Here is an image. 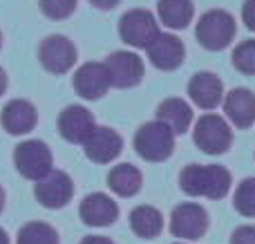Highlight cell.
<instances>
[{
    "label": "cell",
    "instance_id": "32",
    "mask_svg": "<svg viewBox=\"0 0 255 244\" xmlns=\"http://www.w3.org/2000/svg\"><path fill=\"white\" fill-rule=\"evenodd\" d=\"M0 244H9V238H7V233L0 229Z\"/></svg>",
    "mask_w": 255,
    "mask_h": 244
},
{
    "label": "cell",
    "instance_id": "24",
    "mask_svg": "<svg viewBox=\"0 0 255 244\" xmlns=\"http://www.w3.org/2000/svg\"><path fill=\"white\" fill-rule=\"evenodd\" d=\"M233 204L240 215L244 218H255V177H247L238 186L233 197Z\"/></svg>",
    "mask_w": 255,
    "mask_h": 244
},
{
    "label": "cell",
    "instance_id": "12",
    "mask_svg": "<svg viewBox=\"0 0 255 244\" xmlns=\"http://www.w3.org/2000/svg\"><path fill=\"white\" fill-rule=\"evenodd\" d=\"M83 146H85L88 159L97 161V164H110L124 150V139H121V134L117 130L108 128V125H97L92 137Z\"/></svg>",
    "mask_w": 255,
    "mask_h": 244
},
{
    "label": "cell",
    "instance_id": "7",
    "mask_svg": "<svg viewBox=\"0 0 255 244\" xmlns=\"http://www.w3.org/2000/svg\"><path fill=\"white\" fill-rule=\"evenodd\" d=\"M38 61L52 74H65L76 63V47L67 36L52 34L43 38L38 47Z\"/></svg>",
    "mask_w": 255,
    "mask_h": 244
},
{
    "label": "cell",
    "instance_id": "13",
    "mask_svg": "<svg viewBox=\"0 0 255 244\" xmlns=\"http://www.w3.org/2000/svg\"><path fill=\"white\" fill-rule=\"evenodd\" d=\"M74 90L88 101H97L110 88V76L103 63H83L74 72Z\"/></svg>",
    "mask_w": 255,
    "mask_h": 244
},
{
    "label": "cell",
    "instance_id": "31",
    "mask_svg": "<svg viewBox=\"0 0 255 244\" xmlns=\"http://www.w3.org/2000/svg\"><path fill=\"white\" fill-rule=\"evenodd\" d=\"M4 90H7V74H4V70L0 67V97H2Z\"/></svg>",
    "mask_w": 255,
    "mask_h": 244
},
{
    "label": "cell",
    "instance_id": "27",
    "mask_svg": "<svg viewBox=\"0 0 255 244\" xmlns=\"http://www.w3.org/2000/svg\"><path fill=\"white\" fill-rule=\"evenodd\" d=\"M231 244H255V227L251 224L238 227L231 236Z\"/></svg>",
    "mask_w": 255,
    "mask_h": 244
},
{
    "label": "cell",
    "instance_id": "18",
    "mask_svg": "<svg viewBox=\"0 0 255 244\" xmlns=\"http://www.w3.org/2000/svg\"><path fill=\"white\" fill-rule=\"evenodd\" d=\"M36 108L31 106L25 99H13L7 106L2 108V115H0V121H2V128L7 130L9 134H27L34 130L36 125Z\"/></svg>",
    "mask_w": 255,
    "mask_h": 244
},
{
    "label": "cell",
    "instance_id": "17",
    "mask_svg": "<svg viewBox=\"0 0 255 244\" xmlns=\"http://www.w3.org/2000/svg\"><path fill=\"white\" fill-rule=\"evenodd\" d=\"M224 112L235 128H249L255 121V94L247 88H235L224 97Z\"/></svg>",
    "mask_w": 255,
    "mask_h": 244
},
{
    "label": "cell",
    "instance_id": "35",
    "mask_svg": "<svg viewBox=\"0 0 255 244\" xmlns=\"http://www.w3.org/2000/svg\"><path fill=\"white\" fill-rule=\"evenodd\" d=\"M175 244H186V242H175Z\"/></svg>",
    "mask_w": 255,
    "mask_h": 244
},
{
    "label": "cell",
    "instance_id": "22",
    "mask_svg": "<svg viewBox=\"0 0 255 244\" xmlns=\"http://www.w3.org/2000/svg\"><path fill=\"white\" fill-rule=\"evenodd\" d=\"M130 227L134 231V236L143 238V240H152L161 233L163 229V218L154 206L141 204L136 209H132L130 213Z\"/></svg>",
    "mask_w": 255,
    "mask_h": 244
},
{
    "label": "cell",
    "instance_id": "3",
    "mask_svg": "<svg viewBox=\"0 0 255 244\" xmlns=\"http://www.w3.org/2000/svg\"><path fill=\"white\" fill-rule=\"evenodd\" d=\"M175 134L159 121L143 123L134 134V150L145 161H163L172 155Z\"/></svg>",
    "mask_w": 255,
    "mask_h": 244
},
{
    "label": "cell",
    "instance_id": "16",
    "mask_svg": "<svg viewBox=\"0 0 255 244\" xmlns=\"http://www.w3.org/2000/svg\"><path fill=\"white\" fill-rule=\"evenodd\" d=\"M188 94L195 106H199L202 110H213L224 101V83L213 72H199L190 79Z\"/></svg>",
    "mask_w": 255,
    "mask_h": 244
},
{
    "label": "cell",
    "instance_id": "28",
    "mask_svg": "<svg viewBox=\"0 0 255 244\" xmlns=\"http://www.w3.org/2000/svg\"><path fill=\"white\" fill-rule=\"evenodd\" d=\"M242 20L247 22V27L255 31V0H244L242 7Z\"/></svg>",
    "mask_w": 255,
    "mask_h": 244
},
{
    "label": "cell",
    "instance_id": "4",
    "mask_svg": "<svg viewBox=\"0 0 255 244\" xmlns=\"http://www.w3.org/2000/svg\"><path fill=\"white\" fill-rule=\"evenodd\" d=\"M13 166L27 179H43L47 173H52V150L45 141L38 139H27L18 143L13 150Z\"/></svg>",
    "mask_w": 255,
    "mask_h": 244
},
{
    "label": "cell",
    "instance_id": "21",
    "mask_svg": "<svg viewBox=\"0 0 255 244\" xmlns=\"http://www.w3.org/2000/svg\"><path fill=\"white\" fill-rule=\"evenodd\" d=\"M159 20L170 29H184L193 20V0H159L157 2Z\"/></svg>",
    "mask_w": 255,
    "mask_h": 244
},
{
    "label": "cell",
    "instance_id": "23",
    "mask_svg": "<svg viewBox=\"0 0 255 244\" xmlns=\"http://www.w3.org/2000/svg\"><path fill=\"white\" fill-rule=\"evenodd\" d=\"M16 244H58V233L45 222H27L18 231Z\"/></svg>",
    "mask_w": 255,
    "mask_h": 244
},
{
    "label": "cell",
    "instance_id": "34",
    "mask_svg": "<svg viewBox=\"0 0 255 244\" xmlns=\"http://www.w3.org/2000/svg\"><path fill=\"white\" fill-rule=\"evenodd\" d=\"M0 45H2V34H0Z\"/></svg>",
    "mask_w": 255,
    "mask_h": 244
},
{
    "label": "cell",
    "instance_id": "29",
    "mask_svg": "<svg viewBox=\"0 0 255 244\" xmlns=\"http://www.w3.org/2000/svg\"><path fill=\"white\" fill-rule=\"evenodd\" d=\"M81 244H115V242H112L110 238H103V236H88V238H83Z\"/></svg>",
    "mask_w": 255,
    "mask_h": 244
},
{
    "label": "cell",
    "instance_id": "30",
    "mask_svg": "<svg viewBox=\"0 0 255 244\" xmlns=\"http://www.w3.org/2000/svg\"><path fill=\"white\" fill-rule=\"evenodd\" d=\"M90 2H92L97 9H112L119 4V0H90Z\"/></svg>",
    "mask_w": 255,
    "mask_h": 244
},
{
    "label": "cell",
    "instance_id": "2",
    "mask_svg": "<svg viewBox=\"0 0 255 244\" xmlns=\"http://www.w3.org/2000/svg\"><path fill=\"white\" fill-rule=\"evenodd\" d=\"M235 31H238L235 18L229 11H224V9H211V11H206L199 18L197 27H195L197 40L206 49H213V52L229 47L231 40L235 38Z\"/></svg>",
    "mask_w": 255,
    "mask_h": 244
},
{
    "label": "cell",
    "instance_id": "20",
    "mask_svg": "<svg viewBox=\"0 0 255 244\" xmlns=\"http://www.w3.org/2000/svg\"><path fill=\"white\" fill-rule=\"evenodd\" d=\"M141 184H143V177H141V170L132 164H119L110 170L108 175V186L121 197H132L141 191Z\"/></svg>",
    "mask_w": 255,
    "mask_h": 244
},
{
    "label": "cell",
    "instance_id": "26",
    "mask_svg": "<svg viewBox=\"0 0 255 244\" xmlns=\"http://www.w3.org/2000/svg\"><path fill=\"white\" fill-rule=\"evenodd\" d=\"M40 9L52 20H63L74 13L76 0H40Z\"/></svg>",
    "mask_w": 255,
    "mask_h": 244
},
{
    "label": "cell",
    "instance_id": "25",
    "mask_svg": "<svg viewBox=\"0 0 255 244\" xmlns=\"http://www.w3.org/2000/svg\"><path fill=\"white\" fill-rule=\"evenodd\" d=\"M233 65L242 74H255V40H244L235 47Z\"/></svg>",
    "mask_w": 255,
    "mask_h": 244
},
{
    "label": "cell",
    "instance_id": "14",
    "mask_svg": "<svg viewBox=\"0 0 255 244\" xmlns=\"http://www.w3.org/2000/svg\"><path fill=\"white\" fill-rule=\"evenodd\" d=\"M186 47L175 34H159L148 47V58L157 70L170 72L184 63Z\"/></svg>",
    "mask_w": 255,
    "mask_h": 244
},
{
    "label": "cell",
    "instance_id": "9",
    "mask_svg": "<svg viewBox=\"0 0 255 244\" xmlns=\"http://www.w3.org/2000/svg\"><path fill=\"white\" fill-rule=\"evenodd\" d=\"M103 65L110 76V85L115 88H134L143 79V61L134 52H112Z\"/></svg>",
    "mask_w": 255,
    "mask_h": 244
},
{
    "label": "cell",
    "instance_id": "19",
    "mask_svg": "<svg viewBox=\"0 0 255 244\" xmlns=\"http://www.w3.org/2000/svg\"><path fill=\"white\" fill-rule=\"evenodd\" d=\"M157 121L163 123L172 134H184L193 123V110L181 99H166L157 108Z\"/></svg>",
    "mask_w": 255,
    "mask_h": 244
},
{
    "label": "cell",
    "instance_id": "15",
    "mask_svg": "<svg viewBox=\"0 0 255 244\" xmlns=\"http://www.w3.org/2000/svg\"><path fill=\"white\" fill-rule=\"evenodd\" d=\"M79 213L88 227H110L119 218V206L106 193H92L81 202Z\"/></svg>",
    "mask_w": 255,
    "mask_h": 244
},
{
    "label": "cell",
    "instance_id": "8",
    "mask_svg": "<svg viewBox=\"0 0 255 244\" xmlns=\"http://www.w3.org/2000/svg\"><path fill=\"white\" fill-rule=\"evenodd\" d=\"M208 229V213L204 206L186 202L179 204L170 215V231L175 238L184 240H199Z\"/></svg>",
    "mask_w": 255,
    "mask_h": 244
},
{
    "label": "cell",
    "instance_id": "33",
    "mask_svg": "<svg viewBox=\"0 0 255 244\" xmlns=\"http://www.w3.org/2000/svg\"><path fill=\"white\" fill-rule=\"evenodd\" d=\"M2 209H4V191L0 188V211H2Z\"/></svg>",
    "mask_w": 255,
    "mask_h": 244
},
{
    "label": "cell",
    "instance_id": "10",
    "mask_svg": "<svg viewBox=\"0 0 255 244\" xmlns=\"http://www.w3.org/2000/svg\"><path fill=\"white\" fill-rule=\"evenodd\" d=\"M34 193L45 209H63L74 195V182L63 170H52L36 182Z\"/></svg>",
    "mask_w": 255,
    "mask_h": 244
},
{
    "label": "cell",
    "instance_id": "5",
    "mask_svg": "<svg viewBox=\"0 0 255 244\" xmlns=\"http://www.w3.org/2000/svg\"><path fill=\"white\" fill-rule=\"evenodd\" d=\"M159 34H161V31H159L157 18L150 11H145V9L126 11L119 20V36L130 47L148 49Z\"/></svg>",
    "mask_w": 255,
    "mask_h": 244
},
{
    "label": "cell",
    "instance_id": "1",
    "mask_svg": "<svg viewBox=\"0 0 255 244\" xmlns=\"http://www.w3.org/2000/svg\"><path fill=\"white\" fill-rule=\"evenodd\" d=\"M181 191L190 197L222 200L231 191V173L217 164H188L181 170Z\"/></svg>",
    "mask_w": 255,
    "mask_h": 244
},
{
    "label": "cell",
    "instance_id": "6",
    "mask_svg": "<svg viewBox=\"0 0 255 244\" xmlns=\"http://www.w3.org/2000/svg\"><path fill=\"white\" fill-rule=\"evenodd\" d=\"M193 139L199 150L206 152V155H222V152H226L231 148L233 132H231V125L226 123L222 117L204 115V117H199V121L195 123Z\"/></svg>",
    "mask_w": 255,
    "mask_h": 244
},
{
    "label": "cell",
    "instance_id": "11",
    "mask_svg": "<svg viewBox=\"0 0 255 244\" xmlns=\"http://www.w3.org/2000/svg\"><path fill=\"white\" fill-rule=\"evenodd\" d=\"M58 130L70 143H85L97 130L92 112L83 106H67L58 117Z\"/></svg>",
    "mask_w": 255,
    "mask_h": 244
}]
</instances>
